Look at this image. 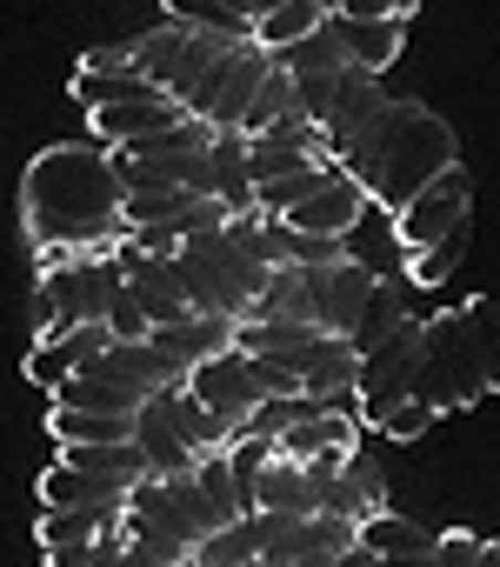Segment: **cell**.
<instances>
[{"label": "cell", "mask_w": 500, "mask_h": 567, "mask_svg": "<svg viewBox=\"0 0 500 567\" xmlns=\"http://www.w3.org/2000/svg\"><path fill=\"white\" fill-rule=\"evenodd\" d=\"M460 254H467V220H454L434 247H420V254H407V280L414 288H440V280L460 267Z\"/></svg>", "instance_id": "36"}, {"label": "cell", "mask_w": 500, "mask_h": 567, "mask_svg": "<svg viewBox=\"0 0 500 567\" xmlns=\"http://www.w3.org/2000/svg\"><path fill=\"white\" fill-rule=\"evenodd\" d=\"M434 421H440V414H434L427 401H400V408H387V414H381V427H374V434H387V441H420V434H434Z\"/></svg>", "instance_id": "39"}, {"label": "cell", "mask_w": 500, "mask_h": 567, "mask_svg": "<svg viewBox=\"0 0 500 567\" xmlns=\"http://www.w3.org/2000/svg\"><path fill=\"white\" fill-rule=\"evenodd\" d=\"M294 114V74L288 68H268V81L254 87V101H247V114H240V141H254V134H268L274 121H288Z\"/></svg>", "instance_id": "33"}, {"label": "cell", "mask_w": 500, "mask_h": 567, "mask_svg": "<svg viewBox=\"0 0 500 567\" xmlns=\"http://www.w3.org/2000/svg\"><path fill=\"white\" fill-rule=\"evenodd\" d=\"M327 21H334V34H341L347 61H354V68H367V74H387V68L400 61V48H407V21H400V14H381V21L327 14Z\"/></svg>", "instance_id": "22"}, {"label": "cell", "mask_w": 500, "mask_h": 567, "mask_svg": "<svg viewBox=\"0 0 500 567\" xmlns=\"http://www.w3.org/2000/svg\"><path fill=\"white\" fill-rule=\"evenodd\" d=\"M473 214V181H467V167L454 161V167H440L414 200H400L387 220H394V240H400V254H420V247H434L454 220H467Z\"/></svg>", "instance_id": "6"}, {"label": "cell", "mask_w": 500, "mask_h": 567, "mask_svg": "<svg viewBox=\"0 0 500 567\" xmlns=\"http://www.w3.org/2000/svg\"><path fill=\"white\" fill-rule=\"evenodd\" d=\"M107 334H114V341H147V308H140L127 288H121L114 308H107Z\"/></svg>", "instance_id": "41"}, {"label": "cell", "mask_w": 500, "mask_h": 567, "mask_svg": "<svg viewBox=\"0 0 500 567\" xmlns=\"http://www.w3.org/2000/svg\"><path fill=\"white\" fill-rule=\"evenodd\" d=\"M460 315H467V328H473V348H480L487 381L500 388V301H493V295H473V301H460Z\"/></svg>", "instance_id": "37"}, {"label": "cell", "mask_w": 500, "mask_h": 567, "mask_svg": "<svg viewBox=\"0 0 500 567\" xmlns=\"http://www.w3.org/2000/svg\"><path fill=\"white\" fill-rule=\"evenodd\" d=\"M233 328H240V321H227V315H180V321H160V328H147V341H154L167 361L194 368V361H207V354L233 348Z\"/></svg>", "instance_id": "20"}, {"label": "cell", "mask_w": 500, "mask_h": 567, "mask_svg": "<svg viewBox=\"0 0 500 567\" xmlns=\"http://www.w3.org/2000/svg\"><path fill=\"white\" fill-rule=\"evenodd\" d=\"M327 14H334V8H327ZM274 68H288V74H341V68H347V48H341L334 21H321L314 34H301V41L274 48Z\"/></svg>", "instance_id": "28"}, {"label": "cell", "mask_w": 500, "mask_h": 567, "mask_svg": "<svg viewBox=\"0 0 500 567\" xmlns=\"http://www.w3.org/2000/svg\"><path fill=\"white\" fill-rule=\"evenodd\" d=\"M127 527H147V534H167V540H180L187 554L200 547V520L180 507V494H174V481H160V474H140L134 487H127Z\"/></svg>", "instance_id": "15"}, {"label": "cell", "mask_w": 500, "mask_h": 567, "mask_svg": "<svg viewBox=\"0 0 500 567\" xmlns=\"http://www.w3.org/2000/svg\"><path fill=\"white\" fill-rule=\"evenodd\" d=\"M487 394H493V381L480 368V348H473L467 315L460 308L427 315L420 321V361H414V401H427L434 414H467Z\"/></svg>", "instance_id": "4"}, {"label": "cell", "mask_w": 500, "mask_h": 567, "mask_svg": "<svg viewBox=\"0 0 500 567\" xmlns=\"http://www.w3.org/2000/svg\"><path fill=\"white\" fill-rule=\"evenodd\" d=\"M473 567H500V540H480V560Z\"/></svg>", "instance_id": "46"}, {"label": "cell", "mask_w": 500, "mask_h": 567, "mask_svg": "<svg viewBox=\"0 0 500 567\" xmlns=\"http://www.w3.org/2000/svg\"><path fill=\"white\" fill-rule=\"evenodd\" d=\"M187 394L240 434V421L268 401V394H261V361H254V354H240V348H220V354H207V361L187 368Z\"/></svg>", "instance_id": "7"}, {"label": "cell", "mask_w": 500, "mask_h": 567, "mask_svg": "<svg viewBox=\"0 0 500 567\" xmlns=\"http://www.w3.org/2000/svg\"><path fill=\"white\" fill-rule=\"evenodd\" d=\"M41 507H127V487L94 481V474H81V467L54 461V467L41 474Z\"/></svg>", "instance_id": "26"}, {"label": "cell", "mask_w": 500, "mask_h": 567, "mask_svg": "<svg viewBox=\"0 0 500 567\" xmlns=\"http://www.w3.org/2000/svg\"><path fill=\"white\" fill-rule=\"evenodd\" d=\"M233 348H240V354H261V361H274V368H288V374L301 381L308 361L327 348V334L308 328V321H240V328H233Z\"/></svg>", "instance_id": "14"}, {"label": "cell", "mask_w": 500, "mask_h": 567, "mask_svg": "<svg viewBox=\"0 0 500 567\" xmlns=\"http://www.w3.org/2000/svg\"><path fill=\"white\" fill-rule=\"evenodd\" d=\"M121 174L101 141H61L41 147L21 174V227L34 254H87V247H121Z\"/></svg>", "instance_id": "1"}, {"label": "cell", "mask_w": 500, "mask_h": 567, "mask_svg": "<svg viewBox=\"0 0 500 567\" xmlns=\"http://www.w3.org/2000/svg\"><path fill=\"white\" fill-rule=\"evenodd\" d=\"M167 8V21H180V28H207V34H220V41H254V21H247L240 8H227V0H160Z\"/></svg>", "instance_id": "32"}, {"label": "cell", "mask_w": 500, "mask_h": 567, "mask_svg": "<svg viewBox=\"0 0 500 567\" xmlns=\"http://www.w3.org/2000/svg\"><path fill=\"white\" fill-rule=\"evenodd\" d=\"M387 107V87H381V74H367V68H341V81H334V101H327V114H321V134H327V154L341 161L367 127H374V114Z\"/></svg>", "instance_id": "8"}, {"label": "cell", "mask_w": 500, "mask_h": 567, "mask_svg": "<svg viewBox=\"0 0 500 567\" xmlns=\"http://www.w3.org/2000/svg\"><path fill=\"white\" fill-rule=\"evenodd\" d=\"M81 68H94V74H127L134 54H127V48H94V54H81Z\"/></svg>", "instance_id": "43"}, {"label": "cell", "mask_w": 500, "mask_h": 567, "mask_svg": "<svg viewBox=\"0 0 500 567\" xmlns=\"http://www.w3.org/2000/svg\"><path fill=\"white\" fill-rule=\"evenodd\" d=\"M434 567H473L480 560V534L473 527H447V534H434V554H427Z\"/></svg>", "instance_id": "40"}, {"label": "cell", "mask_w": 500, "mask_h": 567, "mask_svg": "<svg viewBox=\"0 0 500 567\" xmlns=\"http://www.w3.org/2000/svg\"><path fill=\"white\" fill-rule=\"evenodd\" d=\"M321 507H327V514H347V520L381 514V507H387V474H381V461H374L367 447H347L341 467L321 481Z\"/></svg>", "instance_id": "13"}, {"label": "cell", "mask_w": 500, "mask_h": 567, "mask_svg": "<svg viewBox=\"0 0 500 567\" xmlns=\"http://www.w3.org/2000/svg\"><path fill=\"white\" fill-rule=\"evenodd\" d=\"M367 214V194H361V181L347 174V167H334L294 214H281L294 234H321V240H347L354 234V220Z\"/></svg>", "instance_id": "11"}, {"label": "cell", "mask_w": 500, "mask_h": 567, "mask_svg": "<svg viewBox=\"0 0 500 567\" xmlns=\"http://www.w3.org/2000/svg\"><path fill=\"white\" fill-rule=\"evenodd\" d=\"M121 540H127V520H121L114 534H101V540H94V554H87L81 567H121Z\"/></svg>", "instance_id": "44"}, {"label": "cell", "mask_w": 500, "mask_h": 567, "mask_svg": "<svg viewBox=\"0 0 500 567\" xmlns=\"http://www.w3.org/2000/svg\"><path fill=\"white\" fill-rule=\"evenodd\" d=\"M414 315V280L407 274H374V288H367V301H361V315H354V328L341 334L354 354H367L374 341H387L400 321Z\"/></svg>", "instance_id": "17"}, {"label": "cell", "mask_w": 500, "mask_h": 567, "mask_svg": "<svg viewBox=\"0 0 500 567\" xmlns=\"http://www.w3.org/2000/svg\"><path fill=\"white\" fill-rule=\"evenodd\" d=\"M334 14H347V21H381V14H400V0H327ZM407 21V14H400Z\"/></svg>", "instance_id": "42"}, {"label": "cell", "mask_w": 500, "mask_h": 567, "mask_svg": "<svg viewBox=\"0 0 500 567\" xmlns=\"http://www.w3.org/2000/svg\"><path fill=\"white\" fill-rule=\"evenodd\" d=\"M87 121H94V141H101V147H127V141H140V134H160V127L187 121V107H180V101H167V94H140V101L94 107Z\"/></svg>", "instance_id": "18"}, {"label": "cell", "mask_w": 500, "mask_h": 567, "mask_svg": "<svg viewBox=\"0 0 500 567\" xmlns=\"http://www.w3.org/2000/svg\"><path fill=\"white\" fill-rule=\"evenodd\" d=\"M61 461L81 467V474H94V481H114V487H134L147 474V461H140L134 441H61Z\"/></svg>", "instance_id": "25"}, {"label": "cell", "mask_w": 500, "mask_h": 567, "mask_svg": "<svg viewBox=\"0 0 500 567\" xmlns=\"http://www.w3.org/2000/svg\"><path fill=\"white\" fill-rule=\"evenodd\" d=\"M327 567H381V560H374V554H367V547H361V540H354V547H347V554H334V560H327Z\"/></svg>", "instance_id": "45"}, {"label": "cell", "mask_w": 500, "mask_h": 567, "mask_svg": "<svg viewBox=\"0 0 500 567\" xmlns=\"http://www.w3.org/2000/svg\"><path fill=\"white\" fill-rule=\"evenodd\" d=\"M167 414H174V427H180V441H187V454H194V461H200V454H227L233 427H227L220 414H207V408L187 394V381H180V388H167Z\"/></svg>", "instance_id": "27"}, {"label": "cell", "mask_w": 500, "mask_h": 567, "mask_svg": "<svg viewBox=\"0 0 500 567\" xmlns=\"http://www.w3.org/2000/svg\"><path fill=\"white\" fill-rule=\"evenodd\" d=\"M321 481H327V474H314V467L274 454V461L254 474V507H268V514H321Z\"/></svg>", "instance_id": "21"}, {"label": "cell", "mask_w": 500, "mask_h": 567, "mask_svg": "<svg viewBox=\"0 0 500 567\" xmlns=\"http://www.w3.org/2000/svg\"><path fill=\"white\" fill-rule=\"evenodd\" d=\"M354 540H361V520L327 514V507H321V514H308V554H327V560H334V554H347Z\"/></svg>", "instance_id": "38"}, {"label": "cell", "mask_w": 500, "mask_h": 567, "mask_svg": "<svg viewBox=\"0 0 500 567\" xmlns=\"http://www.w3.org/2000/svg\"><path fill=\"white\" fill-rule=\"evenodd\" d=\"M107 341H114V334H107V321H74V328H61V334H41V341H34V354H28V381L54 388V381H67L74 368H87Z\"/></svg>", "instance_id": "16"}, {"label": "cell", "mask_w": 500, "mask_h": 567, "mask_svg": "<svg viewBox=\"0 0 500 567\" xmlns=\"http://www.w3.org/2000/svg\"><path fill=\"white\" fill-rule=\"evenodd\" d=\"M194 560H200V567H247V560H261V534H254V514H240V520H227V527L200 534Z\"/></svg>", "instance_id": "30"}, {"label": "cell", "mask_w": 500, "mask_h": 567, "mask_svg": "<svg viewBox=\"0 0 500 567\" xmlns=\"http://www.w3.org/2000/svg\"><path fill=\"white\" fill-rule=\"evenodd\" d=\"M361 547H367L374 560H387V567H400V560H427V554H434V527H420V520L381 507V514L361 520Z\"/></svg>", "instance_id": "23"}, {"label": "cell", "mask_w": 500, "mask_h": 567, "mask_svg": "<svg viewBox=\"0 0 500 567\" xmlns=\"http://www.w3.org/2000/svg\"><path fill=\"white\" fill-rule=\"evenodd\" d=\"M460 161V141H454V127L440 121V114H427L420 101H394L387 94V107L374 114V127L341 154V167L361 181V194L374 200V207H400V200H414L440 167H454Z\"/></svg>", "instance_id": "2"}, {"label": "cell", "mask_w": 500, "mask_h": 567, "mask_svg": "<svg viewBox=\"0 0 500 567\" xmlns=\"http://www.w3.org/2000/svg\"><path fill=\"white\" fill-rule=\"evenodd\" d=\"M414 8H420V0H400V14H407V21H414Z\"/></svg>", "instance_id": "48"}, {"label": "cell", "mask_w": 500, "mask_h": 567, "mask_svg": "<svg viewBox=\"0 0 500 567\" xmlns=\"http://www.w3.org/2000/svg\"><path fill=\"white\" fill-rule=\"evenodd\" d=\"M220 48H233V41H220V34H207V28H180V21H160L154 34H140V41H127V54H134V68L167 94V101H180L187 87H194V74L220 54Z\"/></svg>", "instance_id": "5"}, {"label": "cell", "mask_w": 500, "mask_h": 567, "mask_svg": "<svg viewBox=\"0 0 500 567\" xmlns=\"http://www.w3.org/2000/svg\"><path fill=\"white\" fill-rule=\"evenodd\" d=\"M127 520V507H41V547L48 540H101Z\"/></svg>", "instance_id": "29"}, {"label": "cell", "mask_w": 500, "mask_h": 567, "mask_svg": "<svg viewBox=\"0 0 500 567\" xmlns=\"http://www.w3.org/2000/svg\"><path fill=\"white\" fill-rule=\"evenodd\" d=\"M134 447H140V461H147V474H160V481L194 467V454H187V441H180V427H174V414H167V388L134 408Z\"/></svg>", "instance_id": "19"}, {"label": "cell", "mask_w": 500, "mask_h": 567, "mask_svg": "<svg viewBox=\"0 0 500 567\" xmlns=\"http://www.w3.org/2000/svg\"><path fill=\"white\" fill-rule=\"evenodd\" d=\"M254 240H261V234H254ZM254 240L227 234V220H220L213 234H194V240L174 247L180 280H187V308H194V315H227V321H240L247 308L261 301V288H268V260H261Z\"/></svg>", "instance_id": "3"}, {"label": "cell", "mask_w": 500, "mask_h": 567, "mask_svg": "<svg viewBox=\"0 0 500 567\" xmlns=\"http://www.w3.org/2000/svg\"><path fill=\"white\" fill-rule=\"evenodd\" d=\"M281 567H327V554H301V560H281Z\"/></svg>", "instance_id": "47"}, {"label": "cell", "mask_w": 500, "mask_h": 567, "mask_svg": "<svg viewBox=\"0 0 500 567\" xmlns=\"http://www.w3.org/2000/svg\"><path fill=\"white\" fill-rule=\"evenodd\" d=\"M361 434H367V427H361L347 408H321V414H308V421L281 427V434H274V447H281L288 461L314 467V474H334V467H341V454H347V447H361Z\"/></svg>", "instance_id": "9"}, {"label": "cell", "mask_w": 500, "mask_h": 567, "mask_svg": "<svg viewBox=\"0 0 500 567\" xmlns=\"http://www.w3.org/2000/svg\"><path fill=\"white\" fill-rule=\"evenodd\" d=\"M54 408H94V414H134L147 401V388H127V381H107L101 368H74L67 381L48 388Z\"/></svg>", "instance_id": "24"}, {"label": "cell", "mask_w": 500, "mask_h": 567, "mask_svg": "<svg viewBox=\"0 0 500 567\" xmlns=\"http://www.w3.org/2000/svg\"><path fill=\"white\" fill-rule=\"evenodd\" d=\"M321 21H327V0H281V8H268V14L254 21V41L274 54V48H288V41L314 34Z\"/></svg>", "instance_id": "31"}, {"label": "cell", "mask_w": 500, "mask_h": 567, "mask_svg": "<svg viewBox=\"0 0 500 567\" xmlns=\"http://www.w3.org/2000/svg\"><path fill=\"white\" fill-rule=\"evenodd\" d=\"M334 167H341V161H314V167H294V174L254 181V207H261V214H274V220H281V214H294V207H301L327 174H334Z\"/></svg>", "instance_id": "35"}, {"label": "cell", "mask_w": 500, "mask_h": 567, "mask_svg": "<svg viewBox=\"0 0 500 567\" xmlns=\"http://www.w3.org/2000/svg\"><path fill=\"white\" fill-rule=\"evenodd\" d=\"M140 94H160L140 68H127V74H94V68H74V101H81V114L114 107V101H140Z\"/></svg>", "instance_id": "34"}, {"label": "cell", "mask_w": 500, "mask_h": 567, "mask_svg": "<svg viewBox=\"0 0 500 567\" xmlns=\"http://www.w3.org/2000/svg\"><path fill=\"white\" fill-rule=\"evenodd\" d=\"M114 254H121V267H127V295L147 308V328L194 315V308H187V280H180V260H174V254H140V247H127V240H121Z\"/></svg>", "instance_id": "10"}, {"label": "cell", "mask_w": 500, "mask_h": 567, "mask_svg": "<svg viewBox=\"0 0 500 567\" xmlns=\"http://www.w3.org/2000/svg\"><path fill=\"white\" fill-rule=\"evenodd\" d=\"M367 288H374V274L361 267V260H327V267H308V295H314V328L321 334H347L354 328V315H361V301H367Z\"/></svg>", "instance_id": "12"}]
</instances>
